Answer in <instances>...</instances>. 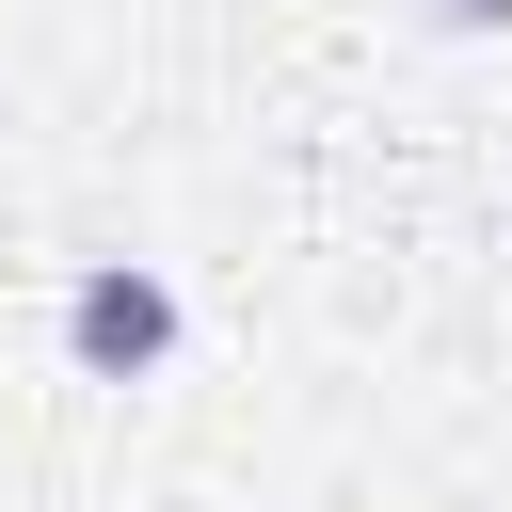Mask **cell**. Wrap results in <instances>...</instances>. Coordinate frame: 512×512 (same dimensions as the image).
Returning a JSON list of instances; mask_svg holds the SVG:
<instances>
[{
	"label": "cell",
	"instance_id": "6da1fadb",
	"mask_svg": "<svg viewBox=\"0 0 512 512\" xmlns=\"http://www.w3.org/2000/svg\"><path fill=\"white\" fill-rule=\"evenodd\" d=\"M176 272H144V256H96L80 288H64V368L80 384H160L176 368Z\"/></svg>",
	"mask_w": 512,
	"mask_h": 512
},
{
	"label": "cell",
	"instance_id": "7a4b0ae2",
	"mask_svg": "<svg viewBox=\"0 0 512 512\" xmlns=\"http://www.w3.org/2000/svg\"><path fill=\"white\" fill-rule=\"evenodd\" d=\"M432 16H448V32H496V16H512V0H432Z\"/></svg>",
	"mask_w": 512,
	"mask_h": 512
}]
</instances>
